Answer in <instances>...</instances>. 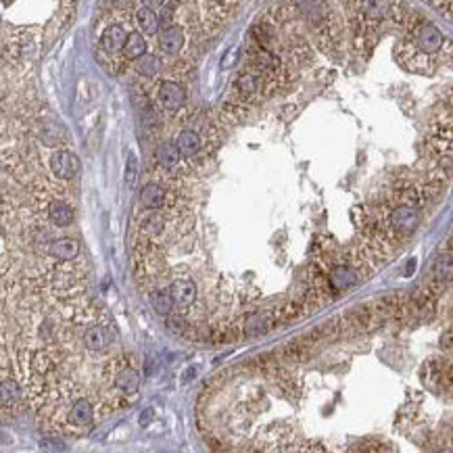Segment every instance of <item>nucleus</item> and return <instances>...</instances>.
I'll list each match as a JSON object with an SVG mask.
<instances>
[{"label":"nucleus","instance_id":"1","mask_svg":"<svg viewBox=\"0 0 453 453\" xmlns=\"http://www.w3.org/2000/svg\"><path fill=\"white\" fill-rule=\"evenodd\" d=\"M397 59L399 63L407 69V71H414V73H430L432 67H435V59L426 53H422L411 40L405 36L401 40V44L397 47Z\"/></svg>","mask_w":453,"mask_h":453},{"label":"nucleus","instance_id":"2","mask_svg":"<svg viewBox=\"0 0 453 453\" xmlns=\"http://www.w3.org/2000/svg\"><path fill=\"white\" fill-rule=\"evenodd\" d=\"M420 222V213L416 205H407V203H399L395 209H391L389 213V228L397 234H405L409 230H414Z\"/></svg>","mask_w":453,"mask_h":453},{"label":"nucleus","instance_id":"3","mask_svg":"<svg viewBox=\"0 0 453 453\" xmlns=\"http://www.w3.org/2000/svg\"><path fill=\"white\" fill-rule=\"evenodd\" d=\"M157 103L166 111H180L186 105V90L182 84L172 79L161 81L157 86Z\"/></svg>","mask_w":453,"mask_h":453},{"label":"nucleus","instance_id":"4","mask_svg":"<svg viewBox=\"0 0 453 453\" xmlns=\"http://www.w3.org/2000/svg\"><path fill=\"white\" fill-rule=\"evenodd\" d=\"M94 422V405L88 397H77L67 409V424L73 428H88Z\"/></svg>","mask_w":453,"mask_h":453},{"label":"nucleus","instance_id":"5","mask_svg":"<svg viewBox=\"0 0 453 453\" xmlns=\"http://www.w3.org/2000/svg\"><path fill=\"white\" fill-rule=\"evenodd\" d=\"M361 278V272L355 266L349 263H333V268L328 270V280H331V286L335 288V293H343L347 288L355 286Z\"/></svg>","mask_w":453,"mask_h":453},{"label":"nucleus","instance_id":"6","mask_svg":"<svg viewBox=\"0 0 453 453\" xmlns=\"http://www.w3.org/2000/svg\"><path fill=\"white\" fill-rule=\"evenodd\" d=\"M49 163H51L53 176L59 178V180H71V178H75V174L79 170V161L75 159V155L69 153V151H63V148L55 151L51 155Z\"/></svg>","mask_w":453,"mask_h":453},{"label":"nucleus","instance_id":"7","mask_svg":"<svg viewBox=\"0 0 453 453\" xmlns=\"http://www.w3.org/2000/svg\"><path fill=\"white\" fill-rule=\"evenodd\" d=\"M128 31L126 27H123L121 23H111L105 27L103 36H101V47L107 55L115 57L119 53H123V49H126V42H128Z\"/></svg>","mask_w":453,"mask_h":453},{"label":"nucleus","instance_id":"8","mask_svg":"<svg viewBox=\"0 0 453 453\" xmlns=\"http://www.w3.org/2000/svg\"><path fill=\"white\" fill-rule=\"evenodd\" d=\"M341 337H343V318L326 320L307 335V339L313 341L315 345L318 343H333V341H339Z\"/></svg>","mask_w":453,"mask_h":453},{"label":"nucleus","instance_id":"9","mask_svg":"<svg viewBox=\"0 0 453 453\" xmlns=\"http://www.w3.org/2000/svg\"><path fill=\"white\" fill-rule=\"evenodd\" d=\"M113 387L119 395H126V397L136 395V391L140 387V376H138V372L134 367L123 365V367L117 370L115 376H113Z\"/></svg>","mask_w":453,"mask_h":453},{"label":"nucleus","instance_id":"10","mask_svg":"<svg viewBox=\"0 0 453 453\" xmlns=\"http://www.w3.org/2000/svg\"><path fill=\"white\" fill-rule=\"evenodd\" d=\"M182 153L178 148L176 142H163L157 148V163L161 170H166L168 174H174L180 170V163H182Z\"/></svg>","mask_w":453,"mask_h":453},{"label":"nucleus","instance_id":"11","mask_svg":"<svg viewBox=\"0 0 453 453\" xmlns=\"http://www.w3.org/2000/svg\"><path fill=\"white\" fill-rule=\"evenodd\" d=\"M49 255L57 261H73L79 257V242L73 238H55L49 242Z\"/></svg>","mask_w":453,"mask_h":453},{"label":"nucleus","instance_id":"12","mask_svg":"<svg viewBox=\"0 0 453 453\" xmlns=\"http://www.w3.org/2000/svg\"><path fill=\"white\" fill-rule=\"evenodd\" d=\"M184 47V29L180 25H168L159 36V49L166 55H178Z\"/></svg>","mask_w":453,"mask_h":453},{"label":"nucleus","instance_id":"13","mask_svg":"<svg viewBox=\"0 0 453 453\" xmlns=\"http://www.w3.org/2000/svg\"><path fill=\"white\" fill-rule=\"evenodd\" d=\"M313 341L309 339H297V341H291L288 345L282 347V357L288 359V361H297V363H303L307 359H311L313 355Z\"/></svg>","mask_w":453,"mask_h":453},{"label":"nucleus","instance_id":"14","mask_svg":"<svg viewBox=\"0 0 453 453\" xmlns=\"http://www.w3.org/2000/svg\"><path fill=\"white\" fill-rule=\"evenodd\" d=\"M170 291L174 295V301L178 307H190L194 301H196V286L192 280L188 278H178L172 282Z\"/></svg>","mask_w":453,"mask_h":453},{"label":"nucleus","instance_id":"15","mask_svg":"<svg viewBox=\"0 0 453 453\" xmlns=\"http://www.w3.org/2000/svg\"><path fill=\"white\" fill-rule=\"evenodd\" d=\"M140 203L142 207L148 209V211H159L163 209V205H166V188L161 184H146L142 190H140Z\"/></svg>","mask_w":453,"mask_h":453},{"label":"nucleus","instance_id":"16","mask_svg":"<svg viewBox=\"0 0 453 453\" xmlns=\"http://www.w3.org/2000/svg\"><path fill=\"white\" fill-rule=\"evenodd\" d=\"M134 21L140 34L144 36H157L159 31V17L155 13V9H151L148 5H140L134 13Z\"/></svg>","mask_w":453,"mask_h":453},{"label":"nucleus","instance_id":"17","mask_svg":"<svg viewBox=\"0 0 453 453\" xmlns=\"http://www.w3.org/2000/svg\"><path fill=\"white\" fill-rule=\"evenodd\" d=\"M47 213H49V220H51L57 228H67V226H71V224H73V218H75V216H73V209L69 207L67 203H63V200H51Z\"/></svg>","mask_w":453,"mask_h":453},{"label":"nucleus","instance_id":"18","mask_svg":"<svg viewBox=\"0 0 453 453\" xmlns=\"http://www.w3.org/2000/svg\"><path fill=\"white\" fill-rule=\"evenodd\" d=\"M432 280H437L439 284H449L453 282V253H443L435 259L432 263Z\"/></svg>","mask_w":453,"mask_h":453},{"label":"nucleus","instance_id":"19","mask_svg":"<svg viewBox=\"0 0 453 453\" xmlns=\"http://www.w3.org/2000/svg\"><path fill=\"white\" fill-rule=\"evenodd\" d=\"M176 144H178L180 153H182L186 159H190V157L198 155V151H200V146H203V140H200L198 132H194V130H182V132L178 134V138H176Z\"/></svg>","mask_w":453,"mask_h":453},{"label":"nucleus","instance_id":"20","mask_svg":"<svg viewBox=\"0 0 453 453\" xmlns=\"http://www.w3.org/2000/svg\"><path fill=\"white\" fill-rule=\"evenodd\" d=\"M109 343H111L109 331L103 326H90L88 331L84 333V345L90 351H103V349L109 347Z\"/></svg>","mask_w":453,"mask_h":453},{"label":"nucleus","instance_id":"21","mask_svg":"<svg viewBox=\"0 0 453 453\" xmlns=\"http://www.w3.org/2000/svg\"><path fill=\"white\" fill-rule=\"evenodd\" d=\"M121 55H123V59H126V61H136V59H140L142 55H146V40H144V34H140V31H130L126 49H123Z\"/></svg>","mask_w":453,"mask_h":453},{"label":"nucleus","instance_id":"22","mask_svg":"<svg viewBox=\"0 0 453 453\" xmlns=\"http://www.w3.org/2000/svg\"><path fill=\"white\" fill-rule=\"evenodd\" d=\"M151 305L159 315H170L176 301H174L172 291H153L151 293Z\"/></svg>","mask_w":453,"mask_h":453},{"label":"nucleus","instance_id":"23","mask_svg":"<svg viewBox=\"0 0 453 453\" xmlns=\"http://www.w3.org/2000/svg\"><path fill=\"white\" fill-rule=\"evenodd\" d=\"M55 367V359L51 357L49 351H36L31 357V372L34 376H47L49 372H53Z\"/></svg>","mask_w":453,"mask_h":453},{"label":"nucleus","instance_id":"24","mask_svg":"<svg viewBox=\"0 0 453 453\" xmlns=\"http://www.w3.org/2000/svg\"><path fill=\"white\" fill-rule=\"evenodd\" d=\"M134 69L140 73V75H144V77H155V75H159V71H161V61L155 57V55H142L140 59H136L134 61Z\"/></svg>","mask_w":453,"mask_h":453},{"label":"nucleus","instance_id":"25","mask_svg":"<svg viewBox=\"0 0 453 453\" xmlns=\"http://www.w3.org/2000/svg\"><path fill=\"white\" fill-rule=\"evenodd\" d=\"M19 387H17V383L15 380H11V378H3V405L5 407H9V405H13L17 399H19Z\"/></svg>","mask_w":453,"mask_h":453},{"label":"nucleus","instance_id":"26","mask_svg":"<svg viewBox=\"0 0 453 453\" xmlns=\"http://www.w3.org/2000/svg\"><path fill=\"white\" fill-rule=\"evenodd\" d=\"M136 180H138V159H136V155L132 153L130 159H128V166H126V184H128L130 188H134V186H136Z\"/></svg>","mask_w":453,"mask_h":453},{"label":"nucleus","instance_id":"27","mask_svg":"<svg viewBox=\"0 0 453 453\" xmlns=\"http://www.w3.org/2000/svg\"><path fill=\"white\" fill-rule=\"evenodd\" d=\"M168 328H170V333H174V335H182L184 328H186V320L182 315H170Z\"/></svg>","mask_w":453,"mask_h":453},{"label":"nucleus","instance_id":"28","mask_svg":"<svg viewBox=\"0 0 453 453\" xmlns=\"http://www.w3.org/2000/svg\"><path fill=\"white\" fill-rule=\"evenodd\" d=\"M144 232H146V234H161V232H163V218H159V216L148 218Z\"/></svg>","mask_w":453,"mask_h":453},{"label":"nucleus","instance_id":"29","mask_svg":"<svg viewBox=\"0 0 453 453\" xmlns=\"http://www.w3.org/2000/svg\"><path fill=\"white\" fill-rule=\"evenodd\" d=\"M441 347L443 349H453V326H449L441 337Z\"/></svg>","mask_w":453,"mask_h":453},{"label":"nucleus","instance_id":"30","mask_svg":"<svg viewBox=\"0 0 453 453\" xmlns=\"http://www.w3.org/2000/svg\"><path fill=\"white\" fill-rule=\"evenodd\" d=\"M168 3H170V0H146V5L151 9H166Z\"/></svg>","mask_w":453,"mask_h":453},{"label":"nucleus","instance_id":"31","mask_svg":"<svg viewBox=\"0 0 453 453\" xmlns=\"http://www.w3.org/2000/svg\"><path fill=\"white\" fill-rule=\"evenodd\" d=\"M151 420H153V409L142 411V414H140V424H142V426H148V424H151Z\"/></svg>","mask_w":453,"mask_h":453},{"label":"nucleus","instance_id":"32","mask_svg":"<svg viewBox=\"0 0 453 453\" xmlns=\"http://www.w3.org/2000/svg\"><path fill=\"white\" fill-rule=\"evenodd\" d=\"M447 251L449 253H453V234L449 236V240H447Z\"/></svg>","mask_w":453,"mask_h":453}]
</instances>
